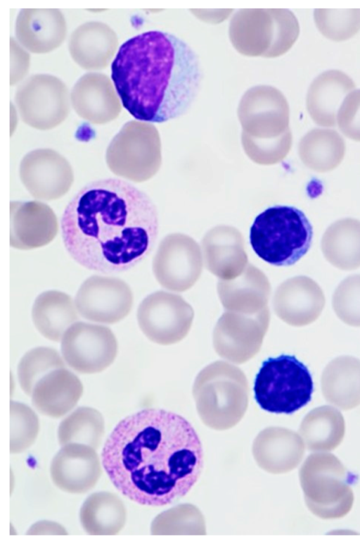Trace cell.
<instances>
[{
    "label": "cell",
    "instance_id": "obj_21",
    "mask_svg": "<svg viewBox=\"0 0 360 546\" xmlns=\"http://www.w3.org/2000/svg\"><path fill=\"white\" fill-rule=\"evenodd\" d=\"M321 250L326 259L339 269L360 267V221L345 218L332 223L322 237Z\"/></svg>",
    "mask_w": 360,
    "mask_h": 546
},
{
    "label": "cell",
    "instance_id": "obj_31",
    "mask_svg": "<svg viewBox=\"0 0 360 546\" xmlns=\"http://www.w3.org/2000/svg\"><path fill=\"white\" fill-rule=\"evenodd\" d=\"M337 121L346 137L360 142V89L354 90L345 97L338 109Z\"/></svg>",
    "mask_w": 360,
    "mask_h": 546
},
{
    "label": "cell",
    "instance_id": "obj_10",
    "mask_svg": "<svg viewBox=\"0 0 360 546\" xmlns=\"http://www.w3.org/2000/svg\"><path fill=\"white\" fill-rule=\"evenodd\" d=\"M269 321L268 306L254 314L226 310L214 329L215 352L231 362H246L259 351Z\"/></svg>",
    "mask_w": 360,
    "mask_h": 546
},
{
    "label": "cell",
    "instance_id": "obj_5",
    "mask_svg": "<svg viewBox=\"0 0 360 546\" xmlns=\"http://www.w3.org/2000/svg\"><path fill=\"white\" fill-rule=\"evenodd\" d=\"M253 390L255 399L263 410L292 414L311 401L314 383L302 362L293 355L281 354L262 362Z\"/></svg>",
    "mask_w": 360,
    "mask_h": 546
},
{
    "label": "cell",
    "instance_id": "obj_22",
    "mask_svg": "<svg viewBox=\"0 0 360 546\" xmlns=\"http://www.w3.org/2000/svg\"><path fill=\"white\" fill-rule=\"evenodd\" d=\"M346 151L343 138L334 130L316 128L300 141L299 156L309 168L325 173L338 167Z\"/></svg>",
    "mask_w": 360,
    "mask_h": 546
},
{
    "label": "cell",
    "instance_id": "obj_1",
    "mask_svg": "<svg viewBox=\"0 0 360 546\" xmlns=\"http://www.w3.org/2000/svg\"><path fill=\"white\" fill-rule=\"evenodd\" d=\"M101 461L120 493L139 504L160 507L183 497L196 483L203 449L185 418L146 409L115 426L103 445Z\"/></svg>",
    "mask_w": 360,
    "mask_h": 546
},
{
    "label": "cell",
    "instance_id": "obj_11",
    "mask_svg": "<svg viewBox=\"0 0 360 546\" xmlns=\"http://www.w3.org/2000/svg\"><path fill=\"white\" fill-rule=\"evenodd\" d=\"M75 304L83 318L112 324L124 319L131 311L133 293L129 285L120 278L92 275L79 287Z\"/></svg>",
    "mask_w": 360,
    "mask_h": 546
},
{
    "label": "cell",
    "instance_id": "obj_27",
    "mask_svg": "<svg viewBox=\"0 0 360 546\" xmlns=\"http://www.w3.org/2000/svg\"><path fill=\"white\" fill-rule=\"evenodd\" d=\"M314 18L320 32L333 41L347 40L360 30V8H316Z\"/></svg>",
    "mask_w": 360,
    "mask_h": 546
},
{
    "label": "cell",
    "instance_id": "obj_7",
    "mask_svg": "<svg viewBox=\"0 0 360 546\" xmlns=\"http://www.w3.org/2000/svg\"><path fill=\"white\" fill-rule=\"evenodd\" d=\"M136 316L139 326L148 339L158 345H170L187 335L194 311L181 296L157 291L143 299Z\"/></svg>",
    "mask_w": 360,
    "mask_h": 546
},
{
    "label": "cell",
    "instance_id": "obj_6",
    "mask_svg": "<svg viewBox=\"0 0 360 546\" xmlns=\"http://www.w3.org/2000/svg\"><path fill=\"white\" fill-rule=\"evenodd\" d=\"M106 162L120 178L136 183L150 180L162 163L158 132L148 125L125 126L110 144Z\"/></svg>",
    "mask_w": 360,
    "mask_h": 546
},
{
    "label": "cell",
    "instance_id": "obj_13",
    "mask_svg": "<svg viewBox=\"0 0 360 546\" xmlns=\"http://www.w3.org/2000/svg\"><path fill=\"white\" fill-rule=\"evenodd\" d=\"M58 232L57 217L46 204L39 201L10 204V245L30 250L51 242Z\"/></svg>",
    "mask_w": 360,
    "mask_h": 546
},
{
    "label": "cell",
    "instance_id": "obj_26",
    "mask_svg": "<svg viewBox=\"0 0 360 546\" xmlns=\"http://www.w3.org/2000/svg\"><path fill=\"white\" fill-rule=\"evenodd\" d=\"M65 368L58 352L49 347H37L27 352L18 366L20 385L25 394L32 395L37 382L48 373Z\"/></svg>",
    "mask_w": 360,
    "mask_h": 546
},
{
    "label": "cell",
    "instance_id": "obj_14",
    "mask_svg": "<svg viewBox=\"0 0 360 546\" xmlns=\"http://www.w3.org/2000/svg\"><path fill=\"white\" fill-rule=\"evenodd\" d=\"M272 302L278 317L290 325L300 327L313 323L319 317L326 299L316 282L307 276L300 275L280 284Z\"/></svg>",
    "mask_w": 360,
    "mask_h": 546
},
{
    "label": "cell",
    "instance_id": "obj_29",
    "mask_svg": "<svg viewBox=\"0 0 360 546\" xmlns=\"http://www.w3.org/2000/svg\"><path fill=\"white\" fill-rule=\"evenodd\" d=\"M11 452L18 453L29 447L34 441L39 428L35 413L25 404L11 401Z\"/></svg>",
    "mask_w": 360,
    "mask_h": 546
},
{
    "label": "cell",
    "instance_id": "obj_28",
    "mask_svg": "<svg viewBox=\"0 0 360 546\" xmlns=\"http://www.w3.org/2000/svg\"><path fill=\"white\" fill-rule=\"evenodd\" d=\"M242 144L248 157L260 165L276 164L285 159L292 146L290 130L271 139L253 138L242 133Z\"/></svg>",
    "mask_w": 360,
    "mask_h": 546
},
{
    "label": "cell",
    "instance_id": "obj_25",
    "mask_svg": "<svg viewBox=\"0 0 360 546\" xmlns=\"http://www.w3.org/2000/svg\"><path fill=\"white\" fill-rule=\"evenodd\" d=\"M322 386L330 398L360 396V359L352 356H340L330 361L322 373Z\"/></svg>",
    "mask_w": 360,
    "mask_h": 546
},
{
    "label": "cell",
    "instance_id": "obj_20",
    "mask_svg": "<svg viewBox=\"0 0 360 546\" xmlns=\"http://www.w3.org/2000/svg\"><path fill=\"white\" fill-rule=\"evenodd\" d=\"M72 297L58 290H47L35 299L32 318L37 330L49 340L58 342L65 332L78 320Z\"/></svg>",
    "mask_w": 360,
    "mask_h": 546
},
{
    "label": "cell",
    "instance_id": "obj_9",
    "mask_svg": "<svg viewBox=\"0 0 360 546\" xmlns=\"http://www.w3.org/2000/svg\"><path fill=\"white\" fill-rule=\"evenodd\" d=\"M203 258L201 249L191 237L179 232L165 236L153 260L158 283L175 292L190 289L200 277Z\"/></svg>",
    "mask_w": 360,
    "mask_h": 546
},
{
    "label": "cell",
    "instance_id": "obj_2",
    "mask_svg": "<svg viewBox=\"0 0 360 546\" xmlns=\"http://www.w3.org/2000/svg\"><path fill=\"white\" fill-rule=\"evenodd\" d=\"M158 213L152 199L130 182L103 178L83 186L67 204L62 237L79 265L104 274L131 268L155 245Z\"/></svg>",
    "mask_w": 360,
    "mask_h": 546
},
{
    "label": "cell",
    "instance_id": "obj_4",
    "mask_svg": "<svg viewBox=\"0 0 360 546\" xmlns=\"http://www.w3.org/2000/svg\"><path fill=\"white\" fill-rule=\"evenodd\" d=\"M312 227L304 213L290 206L276 205L260 213L250 230L256 254L276 266H289L309 251Z\"/></svg>",
    "mask_w": 360,
    "mask_h": 546
},
{
    "label": "cell",
    "instance_id": "obj_16",
    "mask_svg": "<svg viewBox=\"0 0 360 546\" xmlns=\"http://www.w3.org/2000/svg\"><path fill=\"white\" fill-rule=\"evenodd\" d=\"M201 247L205 266L221 280L237 278L248 264L243 235L233 226L211 228L204 235Z\"/></svg>",
    "mask_w": 360,
    "mask_h": 546
},
{
    "label": "cell",
    "instance_id": "obj_15",
    "mask_svg": "<svg viewBox=\"0 0 360 546\" xmlns=\"http://www.w3.org/2000/svg\"><path fill=\"white\" fill-rule=\"evenodd\" d=\"M54 484L60 490L81 494L91 489L101 475V464L94 449L81 443L65 445L51 465Z\"/></svg>",
    "mask_w": 360,
    "mask_h": 546
},
{
    "label": "cell",
    "instance_id": "obj_19",
    "mask_svg": "<svg viewBox=\"0 0 360 546\" xmlns=\"http://www.w3.org/2000/svg\"><path fill=\"white\" fill-rule=\"evenodd\" d=\"M354 88V81L340 70L321 73L310 85L307 95V108L312 120L321 126H334L339 106Z\"/></svg>",
    "mask_w": 360,
    "mask_h": 546
},
{
    "label": "cell",
    "instance_id": "obj_18",
    "mask_svg": "<svg viewBox=\"0 0 360 546\" xmlns=\"http://www.w3.org/2000/svg\"><path fill=\"white\" fill-rule=\"evenodd\" d=\"M82 392L83 385L78 377L62 368L48 373L37 382L32 401L41 414L58 418L76 405Z\"/></svg>",
    "mask_w": 360,
    "mask_h": 546
},
{
    "label": "cell",
    "instance_id": "obj_3",
    "mask_svg": "<svg viewBox=\"0 0 360 546\" xmlns=\"http://www.w3.org/2000/svg\"><path fill=\"white\" fill-rule=\"evenodd\" d=\"M111 77L124 107L135 118L164 123L184 114L195 100L202 71L192 48L176 35L144 32L120 47Z\"/></svg>",
    "mask_w": 360,
    "mask_h": 546
},
{
    "label": "cell",
    "instance_id": "obj_23",
    "mask_svg": "<svg viewBox=\"0 0 360 546\" xmlns=\"http://www.w3.org/2000/svg\"><path fill=\"white\" fill-rule=\"evenodd\" d=\"M126 509L115 495L108 492L94 493L86 498L80 509L83 528L91 535H114L125 523Z\"/></svg>",
    "mask_w": 360,
    "mask_h": 546
},
{
    "label": "cell",
    "instance_id": "obj_30",
    "mask_svg": "<svg viewBox=\"0 0 360 546\" xmlns=\"http://www.w3.org/2000/svg\"><path fill=\"white\" fill-rule=\"evenodd\" d=\"M333 307L342 322L360 327V275L348 276L338 285L333 296Z\"/></svg>",
    "mask_w": 360,
    "mask_h": 546
},
{
    "label": "cell",
    "instance_id": "obj_12",
    "mask_svg": "<svg viewBox=\"0 0 360 546\" xmlns=\"http://www.w3.org/2000/svg\"><path fill=\"white\" fill-rule=\"evenodd\" d=\"M19 175L22 183L35 199L56 200L71 188L74 173L70 163L49 149L34 150L22 159Z\"/></svg>",
    "mask_w": 360,
    "mask_h": 546
},
{
    "label": "cell",
    "instance_id": "obj_24",
    "mask_svg": "<svg viewBox=\"0 0 360 546\" xmlns=\"http://www.w3.org/2000/svg\"><path fill=\"white\" fill-rule=\"evenodd\" d=\"M103 433L101 414L94 408L82 407L60 423L58 440L60 445L81 443L95 449L100 445Z\"/></svg>",
    "mask_w": 360,
    "mask_h": 546
},
{
    "label": "cell",
    "instance_id": "obj_8",
    "mask_svg": "<svg viewBox=\"0 0 360 546\" xmlns=\"http://www.w3.org/2000/svg\"><path fill=\"white\" fill-rule=\"evenodd\" d=\"M61 352L68 365L78 373H100L109 367L117 354V341L108 327L76 322L61 339Z\"/></svg>",
    "mask_w": 360,
    "mask_h": 546
},
{
    "label": "cell",
    "instance_id": "obj_17",
    "mask_svg": "<svg viewBox=\"0 0 360 546\" xmlns=\"http://www.w3.org/2000/svg\"><path fill=\"white\" fill-rule=\"evenodd\" d=\"M217 291L225 310L254 314L266 307L271 285L266 275L248 263L237 278L219 280Z\"/></svg>",
    "mask_w": 360,
    "mask_h": 546
}]
</instances>
